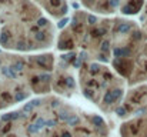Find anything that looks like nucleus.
<instances>
[{
	"instance_id": "obj_1",
	"label": "nucleus",
	"mask_w": 147,
	"mask_h": 137,
	"mask_svg": "<svg viewBox=\"0 0 147 137\" xmlns=\"http://www.w3.org/2000/svg\"><path fill=\"white\" fill-rule=\"evenodd\" d=\"M0 137H110V129L97 113L46 94L4 113Z\"/></svg>"
},
{
	"instance_id": "obj_4",
	"label": "nucleus",
	"mask_w": 147,
	"mask_h": 137,
	"mask_svg": "<svg viewBox=\"0 0 147 137\" xmlns=\"http://www.w3.org/2000/svg\"><path fill=\"white\" fill-rule=\"evenodd\" d=\"M116 17H98L86 10H74L57 36L63 53L80 51L90 60L109 64L113 56Z\"/></svg>"
},
{
	"instance_id": "obj_12",
	"label": "nucleus",
	"mask_w": 147,
	"mask_h": 137,
	"mask_svg": "<svg viewBox=\"0 0 147 137\" xmlns=\"http://www.w3.org/2000/svg\"><path fill=\"white\" fill-rule=\"evenodd\" d=\"M137 23H139V26H140V29H142V32H143V34H144V37L147 40V3H144V7L139 14V22Z\"/></svg>"
},
{
	"instance_id": "obj_3",
	"label": "nucleus",
	"mask_w": 147,
	"mask_h": 137,
	"mask_svg": "<svg viewBox=\"0 0 147 137\" xmlns=\"http://www.w3.org/2000/svg\"><path fill=\"white\" fill-rule=\"evenodd\" d=\"M56 26L32 1H0V47L9 53H45L56 43Z\"/></svg>"
},
{
	"instance_id": "obj_5",
	"label": "nucleus",
	"mask_w": 147,
	"mask_h": 137,
	"mask_svg": "<svg viewBox=\"0 0 147 137\" xmlns=\"http://www.w3.org/2000/svg\"><path fill=\"white\" fill-rule=\"evenodd\" d=\"M79 93L101 113L116 114L124 96L127 83L109 64L90 60L79 51L76 70Z\"/></svg>"
},
{
	"instance_id": "obj_10",
	"label": "nucleus",
	"mask_w": 147,
	"mask_h": 137,
	"mask_svg": "<svg viewBox=\"0 0 147 137\" xmlns=\"http://www.w3.org/2000/svg\"><path fill=\"white\" fill-rule=\"evenodd\" d=\"M37 6L54 20H61L69 14V4L66 1H36Z\"/></svg>"
},
{
	"instance_id": "obj_7",
	"label": "nucleus",
	"mask_w": 147,
	"mask_h": 137,
	"mask_svg": "<svg viewBox=\"0 0 147 137\" xmlns=\"http://www.w3.org/2000/svg\"><path fill=\"white\" fill-rule=\"evenodd\" d=\"M126 83L127 87H134L147 83V42L143 43L142 47L137 50Z\"/></svg>"
},
{
	"instance_id": "obj_6",
	"label": "nucleus",
	"mask_w": 147,
	"mask_h": 137,
	"mask_svg": "<svg viewBox=\"0 0 147 137\" xmlns=\"http://www.w3.org/2000/svg\"><path fill=\"white\" fill-rule=\"evenodd\" d=\"M147 110V83L130 87L116 111V117L121 121L131 119Z\"/></svg>"
},
{
	"instance_id": "obj_11",
	"label": "nucleus",
	"mask_w": 147,
	"mask_h": 137,
	"mask_svg": "<svg viewBox=\"0 0 147 137\" xmlns=\"http://www.w3.org/2000/svg\"><path fill=\"white\" fill-rule=\"evenodd\" d=\"M143 7H144L143 1H120L119 11L123 16H134V14H140Z\"/></svg>"
},
{
	"instance_id": "obj_9",
	"label": "nucleus",
	"mask_w": 147,
	"mask_h": 137,
	"mask_svg": "<svg viewBox=\"0 0 147 137\" xmlns=\"http://www.w3.org/2000/svg\"><path fill=\"white\" fill-rule=\"evenodd\" d=\"M80 6L89 13H96L101 17H107L119 11L120 1H82Z\"/></svg>"
},
{
	"instance_id": "obj_2",
	"label": "nucleus",
	"mask_w": 147,
	"mask_h": 137,
	"mask_svg": "<svg viewBox=\"0 0 147 137\" xmlns=\"http://www.w3.org/2000/svg\"><path fill=\"white\" fill-rule=\"evenodd\" d=\"M56 59L51 53H0V110L50 94Z\"/></svg>"
},
{
	"instance_id": "obj_8",
	"label": "nucleus",
	"mask_w": 147,
	"mask_h": 137,
	"mask_svg": "<svg viewBox=\"0 0 147 137\" xmlns=\"http://www.w3.org/2000/svg\"><path fill=\"white\" fill-rule=\"evenodd\" d=\"M119 134L120 137H147V110L121 121Z\"/></svg>"
}]
</instances>
